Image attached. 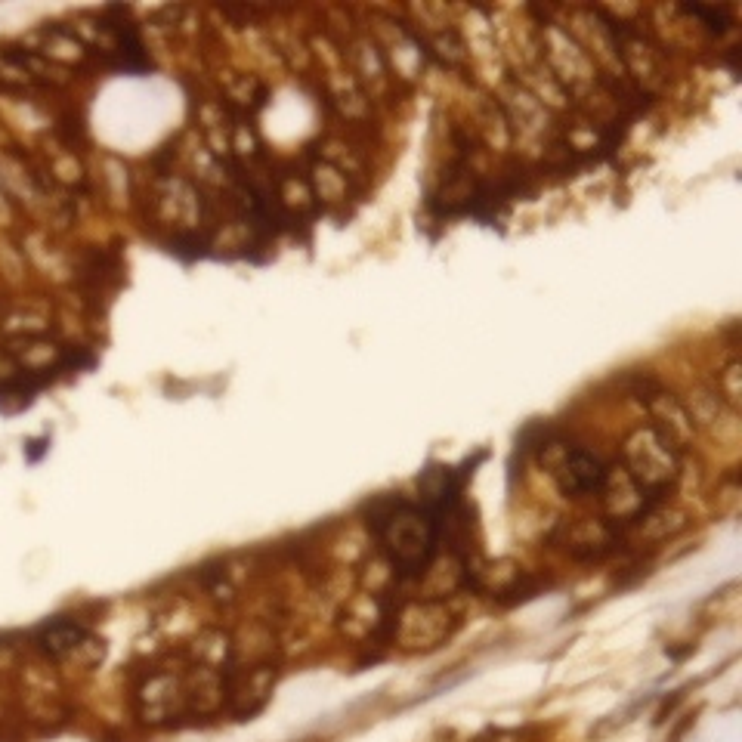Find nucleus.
Returning a JSON list of instances; mask_svg holds the SVG:
<instances>
[{"instance_id":"nucleus-1","label":"nucleus","mask_w":742,"mask_h":742,"mask_svg":"<svg viewBox=\"0 0 742 742\" xmlns=\"http://www.w3.org/2000/svg\"><path fill=\"white\" fill-rule=\"evenodd\" d=\"M375 532L387 560L399 572H424L436 554V520L415 504L396 501L375 517Z\"/></svg>"},{"instance_id":"nucleus-2","label":"nucleus","mask_w":742,"mask_h":742,"mask_svg":"<svg viewBox=\"0 0 742 742\" xmlns=\"http://www.w3.org/2000/svg\"><path fill=\"white\" fill-rule=\"evenodd\" d=\"M622 470L653 498H662L681 480V452L650 424L634 427L622 443Z\"/></svg>"},{"instance_id":"nucleus-3","label":"nucleus","mask_w":742,"mask_h":742,"mask_svg":"<svg viewBox=\"0 0 742 742\" xmlns=\"http://www.w3.org/2000/svg\"><path fill=\"white\" fill-rule=\"evenodd\" d=\"M535 47H538V56H542V62L548 65V72L569 90L572 103H576L582 93H588L591 87H597L600 72H597L594 59L563 28V22L538 25L535 28Z\"/></svg>"},{"instance_id":"nucleus-4","label":"nucleus","mask_w":742,"mask_h":742,"mask_svg":"<svg viewBox=\"0 0 742 742\" xmlns=\"http://www.w3.org/2000/svg\"><path fill=\"white\" fill-rule=\"evenodd\" d=\"M495 103L501 106L504 118H508L514 143H529L538 149H548L554 143L557 118L538 103V99L517 78L501 87V99H495Z\"/></svg>"},{"instance_id":"nucleus-5","label":"nucleus","mask_w":742,"mask_h":742,"mask_svg":"<svg viewBox=\"0 0 742 742\" xmlns=\"http://www.w3.org/2000/svg\"><path fill=\"white\" fill-rule=\"evenodd\" d=\"M455 628V619L449 613V606L440 600H418L409 603L406 610L396 619V637L399 647L409 653H427L446 644L449 634Z\"/></svg>"},{"instance_id":"nucleus-6","label":"nucleus","mask_w":742,"mask_h":742,"mask_svg":"<svg viewBox=\"0 0 742 742\" xmlns=\"http://www.w3.org/2000/svg\"><path fill=\"white\" fill-rule=\"evenodd\" d=\"M344 50V62L350 75L359 81V87L368 93V99H387L396 90V81L390 75V65L375 41V35H350V41L341 47Z\"/></svg>"},{"instance_id":"nucleus-7","label":"nucleus","mask_w":742,"mask_h":742,"mask_svg":"<svg viewBox=\"0 0 742 742\" xmlns=\"http://www.w3.org/2000/svg\"><path fill=\"white\" fill-rule=\"evenodd\" d=\"M551 474H554V480L566 498H585V495H597L603 489L610 467H606V461L597 452L572 446L563 452V458L554 464Z\"/></svg>"},{"instance_id":"nucleus-8","label":"nucleus","mask_w":742,"mask_h":742,"mask_svg":"<svg viewBox=\"0 0 742 742\" xmlns=\"http://www.w3.org/2000/svg\"><path fill=\"white\" fill-rule=\"evenodd\" d=\"M597 495H600V504H603L606 523H637L640 517H647L656 508V501H659V498H653V495H647L644 489H640L622 470V464L610 467L606 483H603V489Z\"/></svg>"},{"instance_id":"nucleus-9","label":"nucleus","mask_w":742,"mask_h":742,"mask_svg":"<svg viewBox=\"0 0 742 742\" xmlns=\"http://www.w3.org/2000/svg\"><path fill=\"white\" fill-rule=\"evenodd\" d=\"M644 399H647V412L653 418L650 427L659 430L678 452L690 449L699 430H696V424H693V418H690V412L684 406V399L662 390V387H653L650 393H644Z\"/></svg>"},{"instance_id":"nucleus-10","label":"nucleus","mask_w":742,"mask_h":742,"mask_svg":"<svg viewBox=\"0 0 742 742\" xmlns=\"http://www.w3.org/2000/svg\"><path fill=\"white\" fill-rule=\"evenodd\" d=\"M560 545L576 560H600L616 548V529L597 517H579L560 529Z\"/></svg>"},{"instance_id":"nucleus-11","label":"nucleus","mask_w":742,"mask_h":742,"mask_svg":"<svg viewBox=\"0 0 742 742\" xmlns=\"http://www.w3.org/2000/svg\"><path fill=\"white\" fill-rule=\"evenodd\" d=\"M28 50L44 56L62 72L69 69V65H81L90 56V47L75 35V28H65V25H41L38 31H31Z\"/></svg>"},{"instance_id":"nucleus-12","label":"nucleus","mask_w":742,"mask_h":742,"mask_svg":"<svg viewBox=\"0 0 742 742\" xmlns=\"http://www.w3.org/2000/svg\"><path fill=\"white\" fill-rule=\"evenodd\" d=\"M322 90L328 96L331 109L341 115L344 121L350 124H365L371 118V99L368 93L359 87V81L350 75L347 62L341 65V69H331L322 75Z\"/></svg>"},{"instance_id":"nucleus-13","label":"nucleus","mask_w":742,"mask_h":742,"mask_svg":"<svg viewBox=\"0 0 742 742\" xmlns=\"http://www.w3.org/2000/svg\"><path fill=\"white\" fill-rule=\"evenodd\" d=\"M183 687L174 674H152V678L140 687V715L146 721H167L180 712V702H183Z\"/></svg>"},{"instance_id":"nucleus-14","label":"nucleus","mask_w":742,"mask_h":742,"mask_svg":"<svg viewBox=\"0 0 742 742\" xmlns=\"http://www.w3.org/2000/svg\"><path fill=\"white\" fill-rule=\"evenodd\" d=\"M84 640H87V628L75 619H56V622L41 625V631H38V647L56 659L75 653Z\"/></svg>"},{"instance_id":"nucleus-15","label":"nucleus","mask_w":742,"mask_h":742,"mask_svg":"<svg viewBox=\"0 0 742 742\" xmlns=\"http://www.w3.org/2000/svg\"><path fill=\"white\" fill-rule=\"evenodd\" d=\"M319 152H322V161L331 164L334 171H341L350 183L365 174V164H368L365 161V152L356 149L353 143H347L344 137H325Z\"/></svg>"},{"instance_id":"nucleus-16","label":"nucleus","mask_w":742,"mask_h":742,"mask_svg":"<svg viewBox=\"0 0 742 742\" xmlns=\"http://www.w3.org/2000/svg\"><path fill=\"white\" fill-rule=\"evenodd\" d=\"M310 189H313L316 201H322V205H328V208L344 205V201L350 198V180L325 161H316L310 167Z\"/></svg>"},{"instance_id":"nucleus-17","label":"nucleus","mask_w":742,"mask_h":742,"mask_svg":"<svg viewBox=\"0 0 742 742\" xmlns=\"http://www.w3.org/2000/svg\"><path fill=\"white\" fill-rule=\"evenodd\" d=\"M477 133H480V140H483L489 149L504 152V149H511V146H514V133H511L508 118H504V112H501L498 103H489V106H483V109L477 112Z\"/></svg>"},{"instance_id":"nucleus-18","label":"nucleus","mask_w":742,"mask_h":742,"mask_svg":"<svg viewBox=\"0 0 742 742\" xmlns=\"http://www.w3.org/2000/svg\"><path fill=\"white\" fill-rule=\"evenodd\" d=\"M223 96L229 99L232 106L248 109V106H263L266 87L254 78V75H242V72H229L223 78Z\"/></svg>"},{"instance_id":"nucleus-19","label":"nucleus","mask_w":742,"mask_h":742,"mask_svg":"<svg viewBox=\"0 0 742 742\" xmlns=\"http://www.w3.org/2000/svg\"><path fill=\"white\" fill-rule=\"evenodd\" d=\"M276 195L282 201V208L303 217L316 208V195L310 189V180H300V177H282V183L276 186Z\"/></svg>"},{"instance_id":"nucleus-20","label":"nucleus","mask_w":742,"mask_h":742,"mask_svg":"<svg viewBox=\"0 0 742 742\" xmlns=\"http://www.w3.org/2000/svg\"><path fill=\"white\" fill-rule=\"evenodd\" d=\"M739 375H742V371H739V362L736 359H730L721 371H718V381H715V393L721 396V402H724V406L727 409H736L739 406Z\"/></svg>"}]
</instances>
